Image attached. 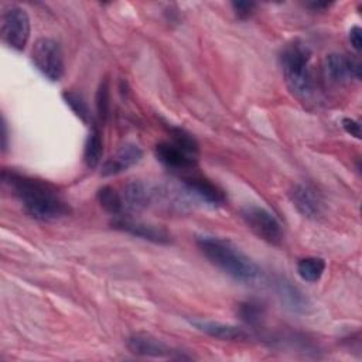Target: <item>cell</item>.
<instances>
[{
    "label": "cell",
    "mask_w": 362,
    "mask_h": 362,
    "mask_svg": "<svg viewBox=\"0 0 362 362\" xmlns=\"http://www.w3.org/2000/svg\"><path fill=\"white\" fill-rule=\"evenodd\" d=\"M3 180L23 202L27 214L35 219L55 221L71 214V206L51 184L14 171H3Z\"/></svg>",
    "instance_id": "obj_1"
},
{
    "label": "cell",
    "mask_w": 362,
    "mask_h": 362,
    "mask_svg": "<svg viewBox=\"0 0 362 362\" xmlns=\"http://www.w3.org/2000/svg\"><path fill=\"white\" fill-rule=\"evenodd\" d=\"M195 242L204 256L232 279L242 283H253L260 277L262 270L259 266L230 240L202 235Z\"/></svg>",
    "instance_id": "obj_2"
},
{
    "label": "cell",
    "mask_w": 362,
    "mask_h": 362,
    "mask_svg": "<svg viewBox=\"0 0 362 362\" xmlns=\"http://www.w3.org/2000/svg\"><path fill=\"white\" fill-rule=\"evenodd\" d=\"M280 62L288 89L298 98H310L315 88L310 48L298 40L291 41L283 48Z\"/></svg>",
    "instance_id": "obj_3"
},
{
    "label": "cell",
    "mask_w": 362,
    "mask_h": 362,
    "mask_svg": "<svg viewBox=\"0 0 362 362\" xmlns=\"http://www.w3.org/2000/svg\"><path fill=\"white\" fill-rule=\"evenodd\" d=\"M240 216L257 238L274 246L281 245L284 230L279 219L270 211L259 205H245L240 208Z\"/></svg>",
    "instance_id": "obj_4"
},
{
    "label": "cell",
    "mask_w": 362,
    "mask_h": 362,
    "mask_svg": "<svg viewBox=\"0 0 362 362\" xmlns=\"http://www.w3.org/2000/svg\"><path fill=\"white\" fill-rule=\"evenodd\" d=\"M0 25L3 42L16 51H23L30 40L31 31L28 13L18 6L6 7L1 11Z\"/></svg>",
    "instance_id": "obj_5"
},
{
    "label": "cell",
    "mask_w": 362,
    "mask_h": 362,
    "mask_svg": "<svg viewBox=\"0 0 362 362\" xmlns=\"http://www.w3.org/2000/svg\"><path fill=\"white\" fill-rule=\"evenodd\" d=\"M31 58L37 69L49 81H59L64 75V55L59 44L48 37L35 41Z\"/></svg>",
    "instance_id": "obj_6"
},
{
    "label": "cell",
    "mask_w": 362,
    "mask_h": 362,
    "mask_svg": "<svg viewBox=\"0 0 362 362\" xmlns=\"http://www.w3.org/2000/svg\"><path fill=\"white\" fill-rule=\"evenodd\" d=\"M126 346L133 355L144 358H188L180 355L177 349H173L161 339L146 332L132 334L126 341Z\"/></svg>",
    "instance_id": "obj_7"
},
{
    "label": "cell",
    "mask_w": 362,
    "mask_h": 362,
    "mask_svg": "<svg viewBox=\"0 0 362 362\" xmlns=\"http://www.w3.org/2000/svg\"><path fill=\"white\" fill-rule=\"evenodd\" d=\"M361 62L358 58L344 54H329L324 61L325 78L334 83H346L351 79H361Z\"/></svg>",
    "instance_id": "obj_8"
},
{
    "label": "cell",
    "mask_w": 362,
    "mask_h": 362,
    "mask_svg": "<svg viewBox=\"0 0 362 362\" xmlns=\"http://www.w3.org/2000/svg\"><path fill=\"white\" fill-rule=\"evenodd\" d=\"M112 228L126 232L129 235H133L136 238H141L144 240L153 242V243H160V245H167L171 242V235L156 225H150V223H144L140 221H134L126 216H116L112 222H110Z\"/></svg>",
    "instance_id": "obj_9"
},
{
    "label": "cell",
    "mask_w": 362,
    "mask_h": 362,
    "mask_svg": "<svg viewBox=\"0 0 362 362\" xmlns=\"http://www.w3.org/2000/svg\"><path fill=\"white\" fill-rule=\"evenodd\" d=\"M189 324L194 325L198 331L215 339L229 341V342H245L250 339V335L247 331L232 324H225L221 321H212V320H204V318H192L189 320Z\"/></svg>",
    "instance_id": "obj_10"
},
{
    "label": "cell",
    "mask_w": 362,
    "mask_h": 362,
    "mask_svg": "<svg viewBox=\"0 0 362 362\" xmlns=\"http://www.w3.org/2000/svg\"><path fill=\"white\" fill-rule=\"evenodd\" d=\"M154 154L160 163L173 170H192L197 165V156L185 151L174 141H160L156 144Z\"/></svg>",
    "instance_id": "obj_11"
},
{
    "label": "cell",
    "mask_w": 362,
    "mask_h": 362,
    "mask_svg": "<svg viewBox=\"0 0 362 362\" xmlns=\"http://www.w3.org/2000/svg\"><path fill=\"white\" fill-rule=\"evenodd\" d=\"M143 157L141 148L134 143H124L112 157H109L100 167V174L103 177L116 175L127 168L137 164Z\"/></svg>",
    "instance_id": "obj_12"
},
{
    "label": "cell",
    "mask_w": 362,
    "mask_h": 362,
    "mask_svg": "<svg viewBox=\"0 0 362 362\" xmlns=\"http://www.w3.org/2000/svg\"><path fill=\"white\" fill-rule=\"evenodd\" d=\"M158 197V189L144 181H132L129 182L122 192V198L124 202V209L141 211L153 205L156 198Z\"/></svg>",
    "instance_id": "obj_13"
},
{
    "label": "cell",
    "mask_w": 362,
    "mask_h": 362,
    "mask_svg": "<svg viewBox=\"0 0 362 362\" xmlns=\"http://www.w3.org/2000/svg\"><path fill=\"white\" fill-rule=\"evenodd\" d=\"M184 189L197 197L199 201L212 205V206H218V205H223L226 202V195L225 192L215 185L214 182H211L209 180L199 177V175H192V177H187L182 181Z\"/></svg>",
    "instance_id": "obj_14"
},
{
    "label": "cell",
    "mask_w": 362,
    "mask_h": 362,
    "mask_svg": "<svg viewBox=\"0 0 362 362\" xmlns=\"http://www.w3.org/2000/svg\"><path fill=\"white\" fill-rule=\"evenodd\" d=\"M290 199L296 209L307 218H317L322 209V201L318 192L307 185V184H297L288 192Z\"/></svg>",
    "instance_id": "obj_15"
},
{
    "label": "cell",
    "mask_w": 362,
    "mask_h": 362,
    "mask_svg": "<svg viewBox=\"0 0 362 362\" xmlns=\"http://www.w3.org/2000/svg\"><path fill=\"white\" fill-rule=\"evenodd\" d=\"M276 291L281 300V303L286 304V307L294 313H307L310 307V301L305 297V294L296 286H293L290 281L280 280L277 281Z\"/></svg>",
    "instance_id": "obj_16"
},
{
    "label": "cell",
    "mask_w": 362,
    "mask_h": 362,
    "mask_svg": "<svg viewBox=\"0 0 362 362\" xmlns=\"http://www.w3.org/2000/svg\"><path fill=\"white\" fill-rule=\"evenodd\" d=\"M103 154V141L102 134L98 126H92L83 148V161L88 168H96L102 160Z\"/></svg>",
    "instance_id": "obj_17"
},
{
    "label": "cell",
    "mask_w": 362,
    "mask_h": 362,
    "mask_svg": "<svg viewBox=\"0 0 362 362\" xmlns=\"http://www.w3.org/2000/svg\"><path fill=\"white\" fill-rule=\"evenodd\" d=\"M96 199L106 212L115 216H122L124 211V202H123L122 194H119L113 187L110 185L100 187L96 192Z\"/></svg>",
    "instance_id": "obj_18"
},
{
    "label": "cell",
    "mask_w": 362,
    "mask_h": 362,
    "mask_svg": "<svg viewBox=\"0 0 362 362\" xmlns=\"http://www.w3.org/2000/svg\"><path fill=\"white\" fill-rule=\"evenodd\" d=\"M325 272V260L317 256H307L297 262L298 276L308 283H315Z\"/></svg>",
    "instance_id": "obj_19"
},
{
    "label": "cell",
    "mask_w": 362,
    "mask_h": 362,
    "mask_svg": "<svg viewBox=\"0 0 362 362\" xmlns=\"http://www.w3.org/2000/svg\"><path fill=\"white\" fill-rule=\"evenodd\" d=\"M62 99L65 100V103L71 107V110H72L83 123H88V122H89L90 112H89V107H88L85 99L82 98V95H79L78 92H74V90H64V92H62Z\"/></svg>",
    "instance_id": "obj_20"
},
{
    "label": "cell",
    "mask_w": 362,
    "mask_h": 362,
    "mask_svg": "<svg viewBox=\"0 0 362 362\" xmlns=\"http://www.w3.org/2000/svg\"><path fill=\"white\" fill-rule=\"evenodd\" d=\"M238 313H239L240 320H243L247 325L256 327V325L260 324V321L264 315V308L260 303L249 300V301H245L239 305Z\"/></svg>",
    "instance_id": "obj_21"
},
{
    "label": "cell",
    "mask_w": 362,
    "mask_h": 362,
    "mask_svg": "<svg viewBox=\"0 0 362 362\" xmlns=\"http://www.w3.org/2000/svg\"><path fill=\"white\" fill-rule=\"evenodd\" d=\"M170 133H171V139H173L171 141L178 144L185 151L198 157L199 146H198V141L195 140V137L189 132H187L181 127H174L173 126V127H170Z\"/></svg>",
    "instance_id": "obj_22"
},
{
    "label": "cell",
    "mask_w": 362,
    "mask_h": 362,
    "mask_svg": "<svg viewBox=\"0 0 362 362\" xmlns=\"http://www.w3.org/2000/svg\"><path fill=\"white\" fill-rule=\"evenodd\" d=\"M96 109L102 120H106L109 115V81L103 79L96 92Z\"/></svg>",
    "instance_id": "obj_23"
},
{
    "label": "cell",
    "mask_w": 362,
    "mask_h": 362,
    "mask_svg": "<svg viewBox=\"0 0 362 362\" xmlns=\"http://www.w3.org/2000/svg\"><path fill=\"white\" fill-rule=\"evenodd\" d=\"M232 8L238 18L247 20L255 13L256 3H253V1H232Z\"/></svg>",
    "instance_id": "obj_24"
},
{
    "label": "cell",
    "mask_w": 362,
    "mask_h": 362,
    "mask_svg": "<svg viewBox=\"0 0 362 362\" xmlns=\"http://www.w3.org/2000/svg\"><path fill=\"white\" fill-rule=\"evenodd\" d=\"M341 126H342V129H344L348 134L354 136L355 139H361V124H359L356 120H354V119H351V117H344V119L341 120Z\"/></svg>",
    "instance_id": "obj_25"
},
{
    "label": "cell",
    "mask_w": 362,
    "mask_h": 362,
    "mask_svg": "<svg viewBox=\"0 0 362 362\" xmlns=\"http://www.w3.org/2000/svg\"><path fill=\"white\" fill-rule=\"evenodd\" d=\"M349 42L354 47L355 51H361V44H362V30L359 25H352L348 34Z\"/></svg>",
    "instance_id": "obj_26"
},
{
    "label": "cell",
    "mask_w": 362,
    "mask_h": 362,
    "mask_svg": "<svg viewBox=\"0 0 362 362\" xmlns=\"http://www.w3.org/2000/svg\"><path fill=\"white\" fill-rule=\"evenodd\" d=\"M1 127H3V136H1V139H3V148L6 150L7 148V126H6V120H4V117H3V123H1Z\"/></svg>",
    "instance_id": "obj_27"
},
{
    "label": "cell",
    "mask_w": 362,
    "mask_h": 362,
    "mask_svg": "<svg viewBox=\"0 0 362 362\" xmlns=\"http://www.w3.org/2000/svg\"><path fill=\"white\" fill-rule=\"evenodd\" d=\"M310 7H313L314 10H321V8H325L329 6V3H321V1H314V3H310L308 4Z\"/></svg>",
    "instance_id": "obj_28"
}]
</instances>
